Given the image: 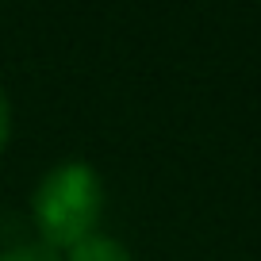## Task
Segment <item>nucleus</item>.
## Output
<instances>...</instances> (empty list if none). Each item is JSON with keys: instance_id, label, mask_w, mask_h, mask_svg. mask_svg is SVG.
Segmentation results:
<instances>
[{"instance_id": "obj_2", "label": "nucleus", "mask_w": 261, "mask_h": 261, "mask_svg": "<svg viewBox=\"0 0 261 261\" xmlns=\"http://www.w3.org/2000/svg\"><path fill=\"white\" fill-rule=\"evenodd\" d=\"M62 261H135V253L127 250L123 238L96 230V234H89L85 242L69 246V250L62 253Z\"/></svg>"}, {"instance_id": "obj_4", "label": "nucleus", "mask_w": 261, "mask_h": 261, "mask_svg": "<svg viewBox=\"0 0 261 261\" xmlns=\"http://www.w3.org/2000/svg\"><path fill=\"white\" fill-rule=\"evenodd\" d=\"M8 142H12V104L4 96V89H0V154L8 150Z\"/></svg>"}, {"instance_id": "obj_3", "label": "nucleus", "mask_w": 261, "mask_h": 261, "mask_svg": "<svg viewBox=\"0 0 261 261\" xmlns=\"http://www.w3.org/2000/svg\"><path fill=\"white\" fill-rule=\"evenodd\" d=\"M0 261H62V253L46 250L42 242H16L8 250H0Z\"/></svg>"}, {"instance_id": "obj_1", "label": "nucleus", "mask_w": 261, "mask_h": 261, "mask_svg": "<svg viewBox=\"0 0 261 261\" xmlns=\"http://www.w3.org/2000/svg\"><path fill=\"white\" fill-rule=\"evenodd\" d=\"M108 192L104 177L89 162H58L31 192V223L39 230L35 242L46 250L65 253L69 246L85 242L100 230Z\"/></svg>"}]
</instances>
